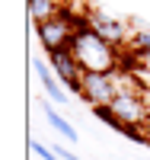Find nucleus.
Returning a JSON list of instances; mask_svg holds the SVG:
<instances>
[{"label": "nucleus", "instance_id": "nucleus-12", "mask_svg": "<svg viewBox=\"0 0 150 160\" xmlns=\"http://www.w3.org/2000/svg\"><path fill=\"white\" fill-rule=\"evenodd\" d=\"M32 151H35L38 157H42V160H58V154H51V151L45 148V144H38V141H32Z\"/></svg>", "mask_w": 150, "mask_h": 160}, {"label": "nucleus", "instance_id": "nucleus-10", "mask_svg": "<svg viewBox=\"0 0 150 160\" xmlns=\"http://www.w3.org/2000/svg\"><path fill=\"white\" fill-rule=\"evenodd\" d=\"M93 115H96L99 122H105L112 131L121 128V118H118V112H115V106H112V102H99V106H93Z\"/></svg>", "mask_w": 150, "mask_h": 160}, {"label": "nucleus", "instance_id": "nucleus-9", "mask_svg": "<svg viewBox=\"0 0 150 160\" xmlns=\"http://www.w3.org/2000/svg\"><path fill=\"white\" fill-rule=\"evenodd\" d=\"M58 0H29V16H32V22L35 19H48V16H54L58 13Z\"/></svg>", "mask_w": 150, "mask_h": 160}, {"label": "nucleus", "instance_id": "nucleus-3", "mask_svg": "<svg viewBox=\"0 0 150 160\" xmlns=\"http://www.w3.org/2000/svg\"><path fill=\"white\" fill-rule=\"evenodd\" d=\"M112 106H115V112H118L121 122H131V125H141L144 128L147 118H150V106L144 99V93L134 90V87H118Z\"/></svg>", "mask_w": 150, "mask_h": 160}, {"label": "nucleus", "instance_id": "nucleus-13", "mask_svg": "<svg viewBox=\"0 0 150 160\" xmlns=\"http://www.w3.org/2000/svg\"><path fill=\"white\" fill-rule=\"evenodd\" d=\"M61 157H64V160H80V157H77V154H70V151H61Z\"/></svg>", "mask_w": 150, "mask_h": 160}, {"label": "nucleus", "instance_id": "nucleus-5", "mask_svg": "<svg viewBox=\"0 0 150 160\" xmlns=\"http://www.w3.org/2000/svg\"><path fill=\"white\" fill-rule=\"evenodd\" d=\"M35 32H38V42H42L45 51H58V48H70V38L74 29L58 16H48V19H35Z\"/></svg>", "mask_w": 150, "mask_h": 160}, {"label": "nucleus", "instance_id": "nucleus-15", "mask_svg": "<svg viewBox=\"0 0 150 160\" xmlns=\"http://www.w3.org/2000/svg\"><path fill=\"white\" fill-rule=\"evenodd\" d=\"M58 3H67V0H58Z\"/></svg>", "mask_w": 150, "mask_h": 160}, {"label": "nucleus", "instance_id": "nucleus-4", "mask_svg": "<svg viewBox=\"0 0 150 160\" xmlns=\"http://www.w3.org/2000/svg\"><path fill=\"white\" fill-rule=\"evenodd\" d=\"M48 61L54 74H58V80L64 83V90H70L80 96V90H83V68H80V61L74 58L70 48H58V51H48Z\"/></svg>", "mask_w": 150, "mask_h": 160}, {"label": "nucleus", "instance_id": "nucleus-6", "mask_svg": "<svg viewBox=\"0 0 150 160\" xmlns=\"http://www.w3.org/2000/svg\"><path fill=\"white\" fill-rule=\"evenodd\" d=\"M93 29H96L102 38H109L112 45H125L128 42V26L121 19H115V16H109V13L93 10Z\"/></svg>", "mask_w": 150, "mask_h": 160}, {"label": "nucleus", "instance_id": "nucleus-14", "mask_svg": "<svg viewBox=\"0 0 150 160\" xmlns=\"http://www.w3.org/2000/svg\"><path fill=\"white\" fill-rule=\"evenodd\" d=\"M144 131H147V135H150V118H147V125H144Z\"/></svg>", "mask_w": 150, "mask_h": 160}, {"label": "nucleus", "instance_id": "nucleus-2", "mask_svg": "<svg viewBox=\"0 0 150 160\" xmlns=\"http://www.w3.org/2000/svg\"><path fill=\"white\" fill-rule=\"evenodd\" d=\"M118 71H83V90L80 96L86 102L99 106V102H112L118 93Z\"/></svg>", "mask_w": 150, "mask_h": 160}, {"label": "nucleus", "instance_id": "nucleus-8", "mask_svg": "<svg viewBox=\"0 0 150 160\" xmlns=\"http://www.w3.org/2000/svg\"><path fill=\"white\" fill-rule=\"evenodd\" d=\"M45 118H48V125H51L54 131H58V135H64V141H70V144L77 141V131H74L70 125H67V122H64V118H61L58 112H54V109H51V106H45Z\"/></svg>", "mask_w": 150, "mask_h": 160}, {"label": "nucleus", "instance_id": "nucleus-11", "mask_svg": "<svg viewBox=\"0 0 150 160\" xmlns=\"http://www.w3.org/2000/svg\"><path fill=\"white\" fill-rule=\"evenodd\" d=\"M138 55H144V58H150V29H144V32H134L131 35V42H128Z\"/></svg>", "mask_w": 150, "mask_h": 160}, {"label": "nucleus", "instance_id": "nucleus-16", "mask_svg": "<svg viewBox=\"0 0 150 160\" xmlns=\"http://www.w3.org/2000/svg\"><path fill=\"white\" fill-rule=\"evenodd\" d=\"M147 148H150V144H147Z\"/></svg>", "mask_w": 150, "mask_h": 160}, {"label": "nucleus", "instance_id": "nucleus-7", "mask_svg": "<svg viewBox=\"0 0 150 160\" xmlns=\"http://www.w3.org/2000/svg\"><path fill=\"white\" fill-rule=\"evenodd\" d=\"M32 68H35L38 80H42V87H45V93H48V99H51V102H67V99H64V83L58 80V74H51L42 61H35Z\"/></svg>", "mask_w": 150, "mask_h": 160}, {"label": "nucleus", "instance_id": "nucleus-1", "mask_svg": "<svg viewBox=\"0 0 150 160\" xmlns=\"http://www.w3.org/2000/svg\"><path fill=\"white\" fill-rule=\"evenodd\" d=\"M118 48L112 45L109 38H102L96 29H86V32H74L70 38V51L74 58L80 61L83 71H115L118 64Z\"/></svg>", "mask_w": 150, "mask_h": 160}]
</instances>
